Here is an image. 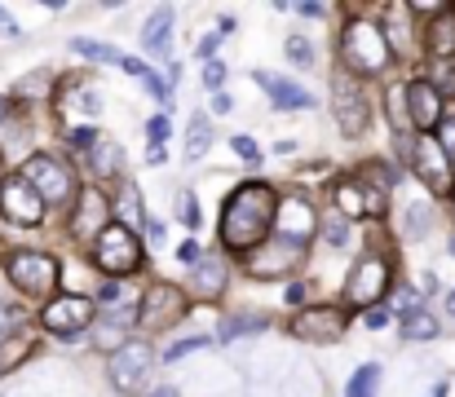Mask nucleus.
<instances>
[{"label": "nucleus", "mask_w": 455, "mask_h": 397, "mask_svg": "<svg viewBox=\"0 0 455 397\" xmlns=\"http://www.w3.org/2000/svg\"><path fill=\"white\" fill-rule=\"evenodd\" d=\"M208 146H212V129H208V120H204V115H195V120H190V137H186V159L195 163Z\"/></svg>", "instance_id": "nucleus-24"}, {"label": "nucleus", "mask_w": 455, "mask_h": 397, "mask_svg": "<svg viewBox=\"0 0 455 397\" xmlns=\"http://www.w3.org/2000/svg\"><path fill=\"white\" fill-rule=\"evenodd\" d=\"M0 27H4V36H18V27L9 22V13H4V9H0Z\"/></svg>", "instance_id": "nucleus-46"}, {"label": "nucleus", "mask_w": 455, "mask_h": 397, "mask_svg": "<svg viewBox=\"0 0 455 397\" xmlns=\"http://www.w3.org/2000/svg\"><path fill=\"white\" fill-rule=\"evenodd\" d=\"M411 168H416V177H420L434 195H451V159H447V150H443L434 137H416Z\"/></svg>", "instance_id": "nucleus-8"}, {"label": "nucleus", "mask_w": 455, "mask_h": 397, "mask_svg": "<svg viewBox=\"0 0 455 397\" xmlns=\"http://www.w3.org/2000/svg\"><path fill=\"white\" fill-rule=\"evenodd\" d=\"M323 239H327V248H345V239H349V221H345V217H331V221L323 226Z\"/></svg>", "instance_id": "nucleus-31"}, {"label": "nucleus", "mask_w": 455, "mask_h": 397, "mask_svg": "<svg viewBox=\"0 0 455 397\" xmlns=\"http://www.w3.org/2000/svg\"><path fill=\"white\" fill-rule=\"evenodd\" d=\"M288 58H292V62H301V67H309L314 49H309V40H305V36H292V40H288Z\"/></svg>", "instance_id": "nucleus-34"}, {"label": "nucleus", "mask_w": 455, "mask_h": 397, "mask_svg": "<svg viewBox=\"0 0 455 397\" xmlns=\"http://www.w3.org/2000/svg\"><path fill=\"white\" fill-rule=\"evenodd\" d=\"M292 336L309 340V345H336L345 336V314L340 309H305L292 322Z\"/></svg>", "instance_id": "nucleus-13"}, {"label": "nucleus", "mask_w": 455, "mask_h": 397, "mask_svg": "<svg viewBox=\"0 0 455 397\" xmlns=\"http://www.w3.org/2000/svg\"><path fill=\"white\" fill-rule=\"evenodd\" d=\"M270 327V318H230L226 327H221V340H235V336H252V331H266Z\"/></svg>", "instance_id": "nucleus-27"}, {"label": "nucleus", "mask_w": 455, "mask_h": 397, "mask_svg": "<svg viewBox=\"0 0 455 397\" xmlns=\"http://www.w3.org/2000/svg\"><path fill=\"white\" fill-rule=\"evenodd\" d=\"M212 111H217V115H226V111H230V98H226V93H217V98H212Z\"/></svg>", "instance_id": "nucleus-44"}, {"label": "nucleus", "mask_w": 455, "mask_h": 397, "mask_svg": "<svg viewBox=\"0 0 455 397\" xmlns=\"http://www.w3.org/2000/svg\"><path fill=\"white\" fill-rule=\"evenodd\" d=\"M288 300H292V305H297V300H305V287H301V282H292V287H288Z\"/></svg>", "instance_id": "nucleus-45"}, {"label": "nucleus", "mask_w": 455, "mask_h": 397, "mask_svg": "<svg viewBox=\"0 0 455 397\" xmlns=\"http://www.w3.org/2000/svg\"><path fill=\"white\" fill-rule=\"evenodd\" d=\"M438 146L447 150V159H455V120H451V124H443V137H438Z\"/></svg>", "instance_id": "nucleus-40"}, {"label": "nucleus", "mask_w": 455, "mask_h": 397, "mask_svg": "<svg viewBox=\"0 0 455 397\" xmlns=\"http://www.w3.org/2000/svg\"><path fill=\"white\" fill-rule=\"evenodd\" d=\"M331 111H336V124L345 129V137H363L367 124H371V107H367L363 89L349 75H336L331 80Z\"/></svg>", "instance_id": "nucleus-7"}, {"label": "nucleus", "mask_w": 455, "mask_h": 397, "mask_svg": "<svg viewBox=\"0 0 455 397\" xmlns=\"http://www.w3.org/2000/svg\"><path fill=\"white\" fill-rule=\"evenodd\" d=\"M403 93H407L411 124H416L420 132H429V129H438V124H443V98L434 93V84H429V80H416V84H407Z\"/></svg>", "instance_id": "nucleus-17"}, {"label": "nucleus", "mask_w": 455, "mask_h": 397, "mask_svg": "<svg viewBox=\"0 0 455 397\" xmlns=\"http://www.w3.org/2000/svg\"><path fill=\"white\" fill-rule=\"evenodd\" d=\"M363 322H367L371 331H380V327H389V322H394V309H385V305H371Z\"/></svg>", "instance_id": "nucleus-35"}, {"label": "nucleus", "mask_w": 455, "mask_h": 397, "mask_svg": "<svg viewBox=\"0 0 455 397\" xmlns=\"http://www.w3.org/2000/svg\"><path fill=\"white\" fill-rule=\"evenodd\" d=\"M376 380H380V367H376V362L358 367L354 380H349V389H345V397H371L376 393Z\"/></svg>", "instance_id": "nucleus-26"}, {"label": "nucleus", "mask_w": 455, "mask_h": 397, "mask_svg": "<svg viewBox=\"0 0 455 397\" xmlns=\"http://www.w3.org/2000/svg\"><path fill=\"white\" fill-rule=\"evenodd\" d=\"M429 84H434V93H438V98H455V62H443V67L434 71V80H429Z\"/></svg>", "instance_id": "nucleus-30"}, {"label": "nucleus", "mask_w": 455, "mask_h": 397, "mask_svg": "<svg viewBox=\"0 0 455 397\" xmlns=\"http://www.w3.org/2000/svg\"><path fill=\"white\" fill-rule=\"evenodd\" d=\"M147 132H151V150H164V141H168V115H155Z\"/></svg>", "instance_id": "nucleus-36"}, {"label": "nucleus", "mask_w": 455, "mask_h": 397, "mask_svg": "<svg viewBox=\"0 0 455 397\" xmlns=\"http://www.w3.org/2000/svg\"><path fill=\"white\" fill-rule=\"evenodd\" d=\"M89 322H93V300H84V296H58L44 305V327L58 336H76Z\"/></svg>", "instance_id": "nucleus-12"}, {"label": "nucleus", "mask_w": 455, "mask_h": 397, "mask_svg": "<svg viewBox=\"0 0 455 397\" xmlns=\"http://www.w3.org/2000/svg\"><path fill=\"white\" fill-rule=\"evenodd\" d=\"M275 234L305 248L309 234H314V208H309L305 199H283V203L275 208Z\"/></svg>", "instance_id": "nucleus-15"}, {"label": "nucleus", "mask_w": 455, "mask_h": 397, "mask_svg": "<svg viewBox=\"0 0 455 397\" xmlns=\"http://www.w3.org/2000/svg\"><path fill=\"white\" fill-rule=\"evenodd\" d=\"M142 44H147V53H155V58L168 53V44H172V9L168 4H159L151 13V22L142 31Z\"/></svg>", "instance_id": "nucleus-19"}, {"label": "nucleus", "mask_w": 455, "mask_h": 397, "mask_svg": "<svg viewBox=\"0 0 455 397\" xmlns=\"http://www.w3.org/2000/svg\"><path fill=\"white\" fill-rule=\"evenodd\" d=\"M177 257H181L186 265H199V257H204V252H199V243L190 239V243H181V248H177Z\"/></svg>", "instance_id": "nucleus-41"}, {"label": "nucleus", "mask_w": 455, "mask_h": 397, "mask_svg": "<svg viewBox=\"0 0 455 397\" xmlns=\"http://www.w3.org/2000/svg\"><path fill=\"white\" fill-rule=\"evenodd\" d=\"M429 49H434L443 62H451V53H455V9H443L438 22L429 27Z\"/></svg>", "instance_id": "nucleus-21"}, {"label": "nucleus", "mask_w": 455, "mask_h": 397, "mask_svg": "<svg viewBox=\"0 0 455 397\" xmlns=\"http://www.w3.org/2000/svg\"><path fill=\"white\" fill-rule=\"evenodd\" d=\"M181 309H186V300H181V291L168 287V282H155L151 291H147V300L138 305V314H142L147 327H168V322H177Z\"/></svg>", "instance_id": "nucleus-16"}, {"label": "nucleus", "mask_w": 455, "mask_h": 397, "mask_svg": "<svg viewBox=\"0 0 455 397\" xmlns=\"http://www.w3.org/2000/svg\"><path fill=\"white\" fill-rule=\"evenodd\" d=\"M340 58L354 75H380L389 67V44H385V31L376 22H354L345 36H340Z\"/></svg>", "instance_id": "nucleus-2"}, {"label": "nucleus", "mask_w": 455, "mask_h": 397, "mask_svg": "<svg viewBox=\"0 0 455 397\" xmlns=\"http://www.w3.org/2000/svg\"><path fill=\"white\" fill-rule=\"evenodd\" d=\"M107 371H111V385H116L120 393H142V389L151 385V371H155L151 345H142V340H124L120 349H111Z\"/></svg>", "instance_id": "nucleus-4"}, {"label": "nucleus", "mask_w": 455, "mask_h": 397, "mask_svg": "<svg viewBox=\"0 0 455 397\" xmlns=\"http://www.w3.org/2000/svg\"><path fill=\"white\" fill-rule=\"evenodd\" d=\"M217 44H221V36H208V40H199V58H208V62H212Z\"/></svg>", "instance_id": "nucleus-42"}, {"label": "nucleus", "mask_w": 455, "mask_h": 397, "mask_svg": "<svg viewBox=\"0 0 455 397\" xmlns=\"http://www.w3.org/2000/svg\"><path fill=\"white\" fill-rule=\"evenodd\" d=\"M13 331H18V309H13V305L0 296V340H9Z\"/></svg>", "instance_id": "nucleus-32"}, {"label": "nucleus", "mask_w": 455, "mask_h": 397, "mask_svg": "<svg viewBox=\"0 0 455 397\" xmlns=\"http://www.w3.org/2000/svg\"><path fill=\"white\" fill-rule=\"evenodd\" d=\"M89 155H93V168H98L102 177H116V172H120V163H124V150H120L116 141H98Z\"/></svg>", "instance_id": "nucleus-22"}, {"label": "nucleus", "mask_w": 455, "mask_h": 397, "mask_svg": "<svg viewBox=\"0 0 455 397\" xmlns=\"http://www.w3.org/2000/svg\"><path fill=\"white\" fill-rule=\"evenodd\" d=\"M4 115H9V98H0V124H4Z\"/></svg>", "instance_id": "nucleus-48"}, {"label": "nucleus", "mask_w": 455, "mask_h": 397, "mask_svg": "<svg viewBox=\"0 0 455 397\" xmlns=\"http://www.w3.org/2000/svg\"><path fill=\"white\" fill-rule=\"evenodd\" d=\"M111 226V203L98 195V190H84L80 195V208H76V217H71V234L80 239V243H98V234Z\"/></svg>", "instance_id": "nucleus-14"}, {"label": "nucleus", "mask_w": 455, "mask_h": 397, "mask_svg": "<svg viewBox=\"0 0 455 397\" xmlns=\"http://www.w3.org/2000/svg\"><path fill=\"white\" fill-rule=\"evenodd\" d=\"M252 80L270 93V102H275L279 111H305V107H314V98L305 93L301 84H292V80H283V75H266V71H257Z\"/></svg>", "instance_id": "nucleus-18"}, {"label": "nucleus", "mask_w": 455, "mask_h": 397, "mask_svg": "<svg viewBox=\"0 0 455 397\" xmlns=\"http://www.w3.org/2000/svg\"><path fill=\"white\" fill-rule=\"evenodd\" d=\"M195 287H199L204 300H217L226 291V261L221 257H199V265H195Z\"/></svg>", "instance_id": "nucleus-20"}, {"label": "nucleus", "mask_w": 455, "mask_h": 397, "mask_svg": "<svg viewBox=\"0 0 455 397\" xmlns=\"http://www.w3.org/2000/svg\"><path fill=\"white\" fill-rule=\"evenodd\" d=\"M98 141H102V137H98L93 129H76L71 132V146H76V150H93Z\"/></svg>", "instance_id": "nucleus-38"}, {"label": "nucleus", "mask_w": 455, "mask_h": 397, "mask_svg": "<svg viewBox=\"0 0 455 397\" xmlns=\"http://www.w3.org/2000/svg\"><path fill=\"white\" fill-rule=\"evenodd\" d=\"M275 190L266 181H248L230 195L226 212H221V243L239 257H248L252 248H261L270 239V226H275Z\"/></svg>", "instance_id": "nucleus-1"}, {"label": "nucleus", "mask_w": 455, "mask_h": 397, "mask_svg": "<svg viewBox=\"0 0 455 397\" xmlns=\"http://www.w3.org/2000/svg\"><path fill=\"white\" fill-rule=\"evenodd\" d=\"M305 261V248L301 243H288V239H266L261 248H252L248 252V269L257 274V278H275V274H288V269H297Z\"/></svg>", "instance_id": "nucleus-10"}, {"label": "nucleus", "mask_w": 455, "mask_h": 397, "mask_svg": "<svg viewBox=\"0 0 455 397\" xmlns=\"http://www.w3.org/2000/svg\"><path fill=\"white\" fill-rule=\"evenodd\" d=\"M336 203H340V217H367V208H363V186H358V181H345V186L336 190Z\"/></svg>", "instance_id": "nucleus-25"}, {"label": "nucleus", "mask_w": 455, "mask_h": 397, "mask_svg": "<svg viewBox=\"0 0 455 397\" xmlns=\"http://www.w3.org/2000/svg\"><path fill=\"white\" fill-rule=\"evenodd\" d=\"M297 9H301L305 18H323L327 13V4H297Z\"/></svg>", "instance_id": "nucleus-43"}, {"label": "nucleus", "mask_w": 455, "mask_h": 397, "mask_svg": "<svg viewBox=\"0 0 455 397\" xmlns=\"http://www.w3.org/2000/svg\"><path fill=\"white\" fill-rule=\"evenodd\" d=\"M447 252H451V257H455V239H451V243H447Z\"/></svg>", "instance_id": "nucleus-50"}, {"label": "nucleus", "mask_w": 455, "mask_h": 397, "mask_svg": "<svg viewBox=\"0 0 455 397\" xmlns=\"http://www.w3.org/2000/svg\"><path fill=\"white\" fill-rule=\"evenodd\" d=\"M71 49L80 53V58H89V62H124V53L120 49H111V44H98V40H71Z\"/></svg>", "instance_id": "nucleus-23"}, {"label": "nucleus", "mask_w": 455, "mask_h": 397, "mask_svg": "<svg viewBox=\"0 0 455 397\" xmlns=\"http://www.w3.org/2000/svg\"><path fill=\"white\" fill-rule=\"evenodd\" d=\"M212 340L208 336H190V340H177V345H168L164 349V362H181V358H190V353H199V349H208Z\"/></svg>", "instance_id": "nucleus-29"}, {"label": "nucleus", "mask_w": 455, "mask_h": 397, "mask_svg": "<svg viewBox=\"0 0 455 397\" xmlns=\"http://www.w3.org/2000/svg\"><path fill=\"white\" fill-rule=\"evenodd\" d=\"M151 397H177V389H172V385H164V389H155Z\"/></svg>", "instance_id": "nucleus-47"}, {"label": "nucleus", "mask_w": 455, "mask_h": 397, "mask_svg": "<svg viewBox=\"0 0 455 397\" xmlns=\"http://www.w3.org/2000/svg\"><path fill=\"white\" fill-rule=\"evenodd\" d=\"M221 80H226V62L212 58V62L204 67V84H208V89H221Z\"/></svg>", "instance_id": "nucleus-37"}, {"label": "nucleus", "mask_w": 455, "mask_h": 397, "mask_svg": "<svg viewBox=\"0 0 455 397\" xmlns=\"http://www.w3.org/2000/svg\"><path fill=\"white\" fill-rule=\"evenodd\" d=\"M403 336H407V340H434V336H438V322L425 318V314H411V318L403 322Z\"/></svg>", "instance_id": "nucleus-28"}, {"label": "nucleus", "mask_w": 455, "mask_h": 397, "mask_svg": "<svg viewBox=\"0 0 455 397\" xmlns=\"http://www.w3.org/2000/svg\"><path fill=\"white\" fill-rule=\"evenodd\" d=\"M0 212H4L13 226H40V221H44V203H40V195H36L22 177L0 181Z\"/></svg>", "instance_id": "nucleus-9"}, {"label": "nucleus", "mask_w": 455, "mask_h": 397, "mask_svg": "<svg viewBox=\"0 0 455 397\" xmlns=\"http://www.w3.org/2000/svg\"><path fill=\"white\" fill-rule=\"evenodd\" d=\"M4 269H9L13 287L27 291V296H49L53 282H58V261L44 257V252H13Z\"/></svg>", "instance_id": "nucleus-6"}, {"label": "nucleus", "mask_w": 455, "mask_h": 397, "mask_svg": "<svg viewBox=\"0 0 455 397\" xmlns=\"http://www.w3.org/2000/svg\"><path fill=\"white\" fill-rule=\"evenodd\" d=\"M93 261L102 274H133L138 261H142V243H138V234L129 230V226H107L102 234H98V243H93Z\"/></svg>", "instance_id": "nucleus-5"}, {"label": "nucleus", "mask_w": 455, "mask_h": 397, "mask_svg": "<svg viewBox=\"0 0 455 397\" xmlns=\"http://www.w3.org/2000/svg\"><path fill=\"white\" fill-rule=\"evenodd\" d=\"M447 309H451V314H455V291H451V296H447Z\"/></svg>", "instance_id": "nucleus-49"}, {"label": "nucleus", "mask_w": 455, "mask_h": 397, "mask_svg": "<svg viewBox=\"0 0 455 397\" xmlns=\"http://www.w3.org/2000/svg\"><path fill=\"white\" fill-rule=\"evenodd\" d=\"M389 291V265L385 261H358L349 282H345V300L349 305H380V296Z\"/></svg>", "instance_id": "nucleus-11"}, {"label": "nucleus", "mask_w": 455, "mask_h": 397, "mask_svg": "<svg viewBox=\"0 0 455 397\" xmlns=\"http://www.w3.org/2000/svg\"><path fill=\"white\" fill-rule=\"evenodd\" d=\"M36 195H40V203H49V208H67L71 203V195H76V181H71V172L58 163V159H49V155H31L27 163H22V172H18Z\"/></svg>", "instance_id": "nucleus-3"}, {"label": "nucleus", "mask_w": 455, "mask_h": 397, "mask_svg": "<svg viewBox=\"0 0 455 397\" xmlns=\"http://www.w3.org/2000/svg\"><path fill=\"white\" fill-rule=\"evenodd\" d=\"M181 221H186L190 230L199 226V212H195V199H190V195H181Z\"/></svg>", "instance_id": "nucleus-39"}, {"label": "nucleus", "mask_w": 455, "mask_h": 397, "mask_svg": "<svg viewBox=\"0 0 455 397\" xmlns=\"http://www.w3.org/2000/svg\"><path fill=\"white\" fill-rule=\"evenodd\" d=\"M230 146H235V155H239V159H248V163H257V159H261L257 141H252V137H243V132H239V137H230Z\"/></svg>", "instance_id": "nucleus-33"}]
</instances>
